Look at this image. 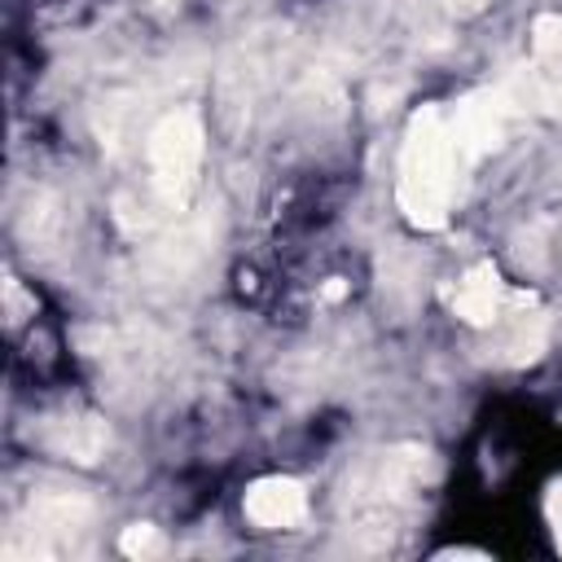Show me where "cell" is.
I'll return each instance as SVG.
<instances>
[{
    "label": "cell",
    "mask_w": 562,
    "mask_h": 562,
    "mask_svg": "<svg viewBox=\"0 0 562 562\" xmlns=\"http://www.w3.org/2000/svg\"><path fill=\"white\" fill-rule=\"evenodd\" d=\"M307 514V501H303V487L290 483V479H263L246 492V518L277 531V527H294L299 518Z\"/></svg>",
    "instance_id": "2"
},
{
    "label": "cell",
    "mask_w": 562,
    "mask_h": 562,
    "mask_svg": "<svg viewBox=\"0 0 562 562\" xmlns=\"http://www.w3.org/2000/svg\"><path fill=\"white\" fill-rule=\"evenodd\" d=\"M123 549H127V553H158L162 540L154 536V527H132V531L123 536Z\"/></svg>",
    "instance_id": "3"
},
{
    "label": "cell",
    "mask_w": 562,
    "mask_h": 562,
    "mask_svg": "<svg viewBox=\"0 0 562 562\" xmlns=\"http://www.w3.org/2000/svg\"><path fill=\"white\" fill-rule=\"evenodd\" d=\"M198 123L189 114H171L149 132V184L162 198H180L193 184L202 145H198Z\"/></svg>",
    "instance_id": "1"
},
{
    "label": "cell",
    "mask_w": 562,
    "mask_h": 562,
    "mask_svg": "<svg viewBox=\"0 0 562 562\" xmlns=\"http://www.w3.org/2000/svg\"><path fill=\"white\" fill-rule=\"evenodd\" d=\"M553 518H558V536H562V492H558V509H553Z\"/></svg>",
    "instance_id": "4"
}]
</instances>
